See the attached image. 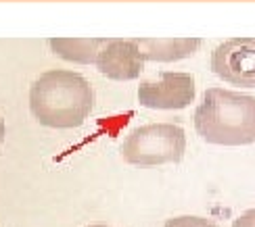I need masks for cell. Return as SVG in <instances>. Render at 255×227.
Listing matches in <instances>:
<instances>
[{
	"instance_id": "cell-1",
	"label": "cell",
	"mask_w": 255,
	"mask_h": 227,
	"mask_svg": "<svg viewBox=\"0 0 255 227\" xmlns=\"http://www.w3.org/2000/svg\"><path fill=\"white\" fill-rule=\"evenodd\" d=\"M94 106V90L80 73L52 69L31 83L29 109L40 125L73 129L88 119Z\"/></svg>"
},
{
	"instance_id": "cell-2",
	"label": "cell",
	"mask_w": 255,
	"mask_h": 227,
	"mask_svg": "<svg viewBox=\"0 0 255 227\" xmlns=\"http://www.w3.org/2000/svg\"><path fill=\"white\" fill-rule=\"evenodd\" d=\"M193 119L197 134L209 144L247 146L255 142V96L207 88Z\"/></svg>"
},
{
	"instance_id": "cell-4",
	"label": "cell",
	"mask_w": 255,
	"mask_h": 227,
	"mask_svg": "<svg viewBox=\"0 0 255 227\" xmlns=\"http://www.w3.org/2000/svg\"><path fill=\"white\" fill-rule=\"evenodd\" d=\"M211 71L237 88H255V38H232L211 52Z\"/></svg>"
},
{
	"instance_id": "cell-8",
	"label": "cell",
	"mask_w": 255,
	"mask_h": 227,
	"mask_svg": "<svg viewBox=\"0 0 255 227\" xmlns=\"http://www.w3.org/2000/svg\"><path fill=\"white\" fill-rule=\"evenodd\" d=\"M50 50L61 59L78 63V65H92L97 63L101 48L107 44V40L92 38V40H78V38H52Z\"/></svg>"
},
{
	"instance_id": "cell-7",
	"label": "cell",
	"mask_w": 255,
	"mask_h": 227,
	"mask_svg": "<svg viewBox=\"0 0 255 227\" xmlns=\"http://www.w3.org/2000/svg\"><path fill=\"white\" fill-rule=\"evenodd\" d=\"M136 44L142 55V61L174 63L197 52L201 46V40L199 38H174V40L144 38V40H136Z\"/></svg>"
},
{
	"instance_id": "cell-10",
	"label": "cell",
	"mask_w": 255,
	"mask_h": 227,
	"mask_svg": "<svg viewBox=\"0 0 255 227\" xmlns=\"http://www.w3.org/2000/svg\"><path fill=\"white\" fill-rule=\"evenodd\" d=\"M232 227H255V209L243 213L241 217L232 223Z\"/></svg>"
},
{
	"instance_id": "cell-3",
	"label": "cell",
	"mask_w": 255,
	"mask_h": 227,
	"mask_svg": "<svg viewBox=\"0 0 255 227\" xmlns=\"http://www.w3.org/2000/svg\"><path fill=\"white\" fill-rule=\"evenodd\" d=\"M186 152V134L174 123H151L136 127L124 140L122 156L136 167L176 165Z\"/></svg>"
},
{
	"instance_id": "cell-9",
	"label": "cell",
	"mask_w": 255,
	"mask_h": 227,
	"mask_svg": "<svg viewBox=\"0 0 255 227\" xmlns=\"http://www.w3.org/2000/svg\"><path fill=\"white\" fill-rule=\"evenodd\" d=\"M163 227H220L216 221L205 217H193V215H184V217H174L165 221Z\"/></svg>"
},
{
	"instance_id": "cell-12",
	"label": "cell",
	"mask_w": 255,
	"mask_h": 227,
	"mask_svg": "<svg viewBox=\"0 0 255 227\" xmlns=\"http://www.w3.org/2000/svg\"><path fill=\"white\" fill-rule=\"evenodd\" d=\"M88 227H107V225H101V223H97V225H88Z\"/></svg>"
},
{
	"instance_id": "cell-11",
	"label": "cell",
	"mask_w": 255,
	"mask_h": 227,
	"mask_svg": "<svg viewBox=\"0 0 255 227\" xmlns=\"http://www.w3.org/2000/svg\"><path fill=\"white\" fill-rule=\"evenodd\" d=\"M4 140V121H2V117H0V142Z\"/></svg>"
},
{
	"instance_id": "cell-6",
	"label": "cell",
	"mask_w": 255,
	"mask_h": 227,
	"mask_svg": "<svg viewBox=\"0 0 255 227\" xmlns=\"http://www.w3.org/2000/svg\"><path fill=\"white\" fill-rule=\"evenodd\" d=\"M94 65L105 77L115 81H130L140 75L144 61L136 40H107Z\"/></svg>"
},
{
	"instance_id": "cell-5",
	"label": "cell",
	"mask_w": 255,
	"mask_h": 227,
	"mask_svg": "<svg viewBox=\"0 0 255 227\" xmlns=\"http://www.w3.org/2000/svg\"><path fill=\"white\" fill-rule=\"evenodd\" d=\"M159 81L138 85V102L155 111H178L195 100V79L188 73H159Z\"/></svg>"
}]
</instances>
